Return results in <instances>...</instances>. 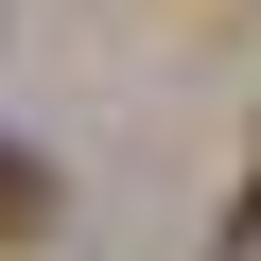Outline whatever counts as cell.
<instances>
[{
    "mask_svg": "<svg viewBox=\"0 0 261 261\" xmlns=\"http://www.w3.org/2000/svg\"><path fill=\"white\" fill-rule=\"evenodd\" d=\"M35 226H53V174H35V157H0V244H35Z\"/></svg>",
    "mask_w": 261,
    "mask_h": 261,
    "instance_id": "cell-1",
    "label": "cell"
}]
</instances>
